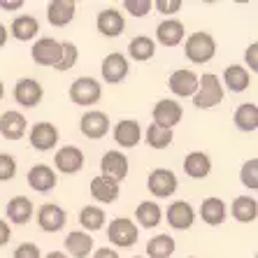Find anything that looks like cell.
Returning <instances> with one entry per match:
<instances>
[{"instance_id": "1", "label": "cell", "mask_w": 258, "mask_h": 258, "mask_svg": "<svg viewBox=\"0 0 258 258\" xmlns=\"http://www.w3.org/2000/svg\"><path fill=\"white\" fill-rule=\"evenodd\" d=\"M221 100H223L221 79L216 75H212V72L198 77V91L193 96V105L198 109H210V107H216Z\"/></svg>"}, {"instance_id": "2", "label": "cell", "mask_w": 258, "mask_h": 258, "mask_svg": "<svg viewBox=\"0 0 258 258\" xmlns=\"http://www.w3.org/2000/svg\"><path fill=\"white\" fill-rule=\"evenodd\" d=\"M214 54H216V42L210 33L198 30V33H193L186 40V58L191 60V63L203 66V63L214 58Z\"/></svg>"}, {"instance_id": "3", "label": "cell", "mask_w": 258, "mask_h": 258, "mask_svg": "<svg viewBox=\"0 0 258 258\" xmlns=\"http://www.w3.org/2000/svg\"><path fill=\"white\" fill-rule=\"evenodd\" d=\"M100 96H102V86L93 77H77L70 86V100L75 105H82V107L96 105L100 100Z\"/></svg>"}, {"instance_id": "4", "label": "cell", "mask_w": 258, "mask_h": 258, "mask_svg": "<svg viewBox=\"0 0 258 258\" xmlns=\"http://www.w3.org/2000/svg\"><path fill=\"white\" fill-rule=\"evenodd\" d=\"M107 237L114 246H119V249H128V246H133L135 242H138L140 233H138V226H135L131 219L119 216V219H114V221L107 226Z\"/></svg>"}, {"instance_id": "5", "label": "cell", "mask_w": 258, "mask_h": 258, "mask_svg": "<svg viewBox=\"0 0 258 258\" xmlns=\"http://www.w3.org/2000/svg\"><path fill=\"white\" fill-rule=\"evenodd\" d=\"M30 56L35 60L37 66H58L60 56H63V44L54 37H42V40H37L30 49Z\"/></svg>"}, {"instance_id": "6", "label": "cell", "mask_w": 258, "mask_h": 258, "mask_svg": "<svg viewBox=\"0 0 258 258\" xmlns=\"http://www.w3.org/2000/svg\"><path fill=\"white\" fill-rule=\"evenodd\" d=\"M179 186V181H177V174L172 170H165V168H158L149 174V179H147V188H149L151 196H156V198H170L174 191Z\"/></svg>"}, {"instance_id": "7", "label": "cell", "mask_w": 258, "mask_h": 258, "mask_svg": "<svg viewBox=\"0 0 258 258\" xmlns=\"http://www.w3.org/2000/svg\"><path fill=\"white\" fill-rule=\"evenodd\" d=\"M181 116H184V109L172 98H163V100L156 102V107H154V123L161 128H170L172 131L181 121Z\"/></svg>"}, {"instance_id": "8", "label": "cell", "mask_w": 258, "mask_h": 258, "mask_svg": "<svg viewBox=\"0 0 258 258\" xmlns=\"http://www.w3.org/2000/svg\"><path fill=\"white\" fill-rule=\"evenodd\" d=\"M42 96H44V91L37 79L24 77V79H19L17 86H14V100L21 107H37L42 102Z\"/></svg>"}, {"instance_id": "9", "label": "cell", "mask_w": 258, "mask_h": 258, "mask_svg": "<svg viewBox=\"0 0 258 258\" xmlns=\"http://www.w3.org/2000/svg\"><path fill=\"white\" fill-rule=\"evenodd\" d=\"M66 221H68L66 210L54 203H47L37 210V223H40V228L44 233H58V230H63Z\"/></svg>"}, {"instance_id": "10", "label": "cell", "mask_w": 258, "mask_h": 258, "mask_svg": "<svg viewBox=\"0 0 258 258\" xmlns=\"http://www.w3.org/2000/svg\"><path fill=\"white\" fill-rule=\"evenodd\" d=\"M100 170H102V177H109V179H114V181H119L121 184V179H126L128 177L131 165H128V158L123 156L121 151L112 149V151H107V154L102 156Z\"/></svg>"}, {"instance_id": "11", "label": "cell", "mask_w": 258, "mask_h": 258, "mask_svg": "<svg viewBox=\"0 0 258 258\" xmlns=\"http://www.w3.org/2000/svg\"><path fill=\"white\" fill-rule=\"evenodd\" d=\"M170 91L179 98H193L198 91V75L193 70H186V68L174 70L170 75Z\"/></svg>"}, {"instance_id": "12", "label": "cell", "mask_w": 258, "mask_h": 258, "mask_svg": "<svg viewBox=\"0 0 258 258\" xmlns=\"http://www.w3.org/2000/svg\"><path fill=\"white\" fill-rule=\"evenodd\" d=\"M28 140H30V144H33L37 151H49V149H54L56 144H58V131H56L54 123L42 121V123H35V126L30 128Z\"/></svg>"}, {"instance_id": "13", "label": "cell", "mask_w": 258, "mask_h": 258, "mask_svg": "<svg viewBox=\"0 0 258 258\" xmlns=\"http://www.w3.org/2000/svg\"><path fill=\"white\" fill-rule=\"evenodd\" d=\"M54 163H56V168H58V172L75 174V172H79V170L84 168V154H82V149L68 144V147H63V149L56 151Z\"/></svg>"}, {"instance_id": "14", "label": "cell", "mask_w": 258, "mask_h": 258, "mask_svg": "<svg viewBox=\"0 0 258 258\" xmlns=\"http://www.w3.org/2000/svg\"><path fill=\"white\" fill-rule=\"evenodd\" d=\"M165 216H168V223L174 230H188L193 226V221H196V212H193V207L186 200L172 203L168 207V212H165Z\"/></svg>"}, {"instance_id": "15", "label": "cell", "mask_w": 258, "mask_h": 258, "mask_svg": "<svg viewBox=\"0 0 258 258\" xmlns=\"http://www.w3.org/2000/svg\"><path fill=\"white\" fill-rule=\"evenodd\" d=\"M79 128H82V133H84L86 138L100 140L109 131V116L105 112H86L82 116V121H79Z\"/></svg>"}, {"instance_id": "16", "label": "cell", "mask_w": 258, "mask_h": 258, "mask_svg": "<svg viewBox=\"0 0 258 258\" xmlns=\"http://www.w3.org/2000/svg\"><path fill=\"white\" fill-rule=\"evenodd\" d=\"M102 79L109 84H119L128 77V58L123 54H109L102 60Z\"/></svg>"}, {"instance_id": "17", "label": "cell", "mask_w": 258, "mask_h": 258, "mask_svg": "<svg viewBox=\"0 0 258 258\" xmlns=\"http://www.w3.org/2000/svg\"><path fill=\"white\" fill-rule=\"evenodd\" d=\"M75 10H77V5L72 0H51L47 7L49 24L56 26V28H63L75 19Z\"/></svg>"}, {"instance_id": "18", "label": "cell", "mask_w": 258, "mask_h": 258, "mask_svg": "<svg viewBox=\"0 0 258 258\" xmlns=\"http://www.w3.org/2000/svg\"><path fill=\"white\" fill-rule=\"evenodd\" d=\"M56 172L49 165H35L28 172V186L37 193H49L56 188Z\"/></svg>"}, {"instance_id": "19", "label": "cell", "mask_w": 258, "mask_h": 258, "mask_svg": "<svg viewBox=\"0 0 258 258\" xmlns=\"http://www.w3.org/2000/svg\"><path fill=\"white\" fill-rule=\"evenodd\" d=\"M186 30H184V24L177 21V19H165L161 21L156 28V37L163 47H177V44L184 40Z\"/></svg>"}, {"instance_id": "20", "label": "cell", "mask_w": 258, "mask_h": 258, "mask_svg": "<svg viewBox=\"0 0 258 258\" xmlns=\"http://www.w3.org/2000/svg\"><path fill=\"white\" fill-rule=\"evenodd\" d=\"M98 30L105 37H119L126 30V19L116 10H102L98 14Z\"/></svg>"}, {"instance_id": "21", "label": "cell", "mask_w": 258, "mask_h": 258, "mask_svg": "<svg viewBox=\"0 0 258 258\" xmlns=\"http://www.w3.org/2000/svg\"><path fill=\"white\" fill-rule=\"evenodd\" d=\"M5 214L12 223L24 226V223H28L30 219H33V203H30V198H26V196H14V198L7 203Z\"/></svg>"}, {"instance_id": "22", "label": "cell", "mask_w": 258, "mask_h": 258, "mask_svg": "<svg viewBox=\"0 0 258 258\" xmlns=\"http://www.w3.org/2000/svg\"><path fill=\"white\" fill-rule=\"evenodd\" d=\"M66 251L72 258H86L93 251V237L84 230H75L66 237Z\"/></svg>"}, {"instance_id": "23", "label": "cell", "mask_w": 258, "mask_h": 258, "mask_svg": "<svg viewBox=\"0 0 258 258\" xmlns=\"http://www.w3.org/2000/svg\"><path fill=\"white\" fill-rule=\"evenodd\" d=\"M119 191H121L119 181L102 177V174H98L96 179L91 181V196L96 200H100V203H114L119 198Z\"/></svg>"}, {"instance_id": "24", "label": "cell", "mask_w": 258, "mask_h": 258, "mask_svg": "<svg viewBox=\"0 0 258 258\" xmlns=\"http://www.w3.org/2000/svg\"><path fill=\"white\" fill-rule=\"evenodd\" d=\"M26 133V119L19 112H5L0 116V135L5 140H21Z\"/></svg>"}, {"instance_id": "25", "label": "cell", "mask_w": 258, "mask_h": 258, "mask_svg": "<svg viewBox=\"0 0 258 258\" xmlns=\"http://www.w3.org/2000/svg\"><path fill=\"white\" fill-rule=\"evenodd\" d=\"M212 170V161L205 151H191L184 161V172L191 177V179H205Z\"/></svg>"}, {"instance_id": "26", "label": "cell", "mask_w": 258, "mask_h": 258, "mask_svg": "<svg viewBox=\"0 0 258 258\" xmlns=\"http://www.w3.org/2000/svg\"><path fill=\"white\" fill-rule=\"evenodd\" d=\"M200 216L207 226H221L226 221V203L221 198H205L200 205Z\"/></svg>"}, {"instance_id": "27", "label": "cell", "mask_w": 258, "mask_h": 258, "mask_svg": "<svg viewBox=\"0 0 258 258\" xmlns=\"http://www.w3.org/2000/svg\"><path fill=\"white\" fill-rule=\"evenodd\" d=\"M37 30H40V24H37V19L33 17V14H21V17H17L12 21V26H10V33L17 37L19 42L33 40V37L37 35Z\"/></svg>"}, {"instance_id": "28", "label": "cell", "mask_w": 258, "mask_h": 258, "mask_svg": "<svg viewBox=\"0 0 258 258\" xmlns=\"http://www.w3.org/2000/svg\"><path fill=\"white\" fill-rule=\"evenodd\" d=\"M140 135H142V131H140V123L133 119H126V121H119L114 128V140L121 144V147H126V149H131V147H135V144L140 142Z\"/></svg>"}, {"instance_id": "29", "label": "cell", "mask_w": 258, "mask_h": 258, "mask_svg": "<svg viewBox=\"0 0 258 258\" xmlns=\"http://www.w3.org/2000/svg\"><path fill=\"white\" fill-rule=\"evenodd\" d=\"M230 212L237 221L242 223H251L256 221L258 216V203L256 198H249V196H240V198H235L233 205H230Z\"/></svg>"}, {"instance_id": "30", "label": "cell", "mask_w": 258, "mask_h": 258, "mask_svg": "<svg viewBox=\"0 0 258 258\" xmlns=\"http://www.w3.org/2000/svg\"><path fill=\"white\" fill-rule=\"evenodd\" d=\"M154 54H156V44L147 35L133 37L131 44H128V56H131L133 60H138V63H144V60L154 58Z\"/></svg>"}, {"instance_id": "31", "label": "cell", "mask_w": 258, "mask_h": 258, "mask_svg": "<svg viewBox=\"0 0 258 258\" xmlns=\"http://www.w3.org/2000/svg\"><path fill=\"white\" fill-rule=\"evenodd\" d=\"M223 82H226V86H228L230 91H235V93H242L244 89H249V84H251V77H249V70L242 66H228L226 70H223Z\"/></svg>"}, {"instance_id": "32", "label": "cell", "mask_w": 258, "mask_h": 258, "mask_svg": "<svg viewBox=\"0 0 258 258\" xmlns=\"http://www.w3.org/2000/svg\"><path fill=\"white\" fill-rule=\"evenodd\" d=\"M135 219H138V223L142 228H156L163 219V212L156 203L144 200V203L138 205V210H135Z\"/></svg>"}, {"instance_id": "33", "label": "cell", "mask_w": 258, "mask_h": 258, "mask_svg": "<svg viewBox=\"0 0 258 258\" xmlns=\"http://www.w3.org/2000/svg\"><path fill=\"white\" fill-rule=\"evenodd\" d=\"M235 126L244 133H253L258 128V107L253 102H244L235 112Z\"/></svg>"}, {"instance_id": "34", "label": "cell", "mask_w": 258, "mask_h": 258, "mask_svg": "<svg viewBox=\"0 0 258 258\" xmlns=\"http://www.w3.org/2000/svg\"><path fill=\"white\" fill-rule=\"evenodd\" d=\"M174 249H177V244L170 235H156L147 242V256L149 258H170Z\"/></svg>"}, {"instance_id": "35", "label": "cell", "mask_w": 258, "mask_h": 258, "mask_svg": "<svg viewBox=\"0 0 258 258\" xmlns=\"http://www.w3.org/2000/svg\"><path fill=\"white\" fill-rule=\"evenodd\" d=\"M105 212L100 210V207H96V205H86V207H82V212H79V223H82V228L86 230H100L102 226H105Z\"/></svg>"}, {"instance_id": "36", "label": "cell", "mask_w": 258, "mask_h": 258, "mask_svg": "<svg viewBox=\"0 0 258 258\" xmlns=\"http://www.w3.org/2000/svg\"><path fill=\"white\" fill-rule=\"evenodd\" d=\"M170 142H172V131L151 123L149 131H147V144L154 149H165V147H170Z\"/></svg>"}, {"instance_id": "37", "label": "cell", "mask_w": 258, "mask_h": 258, "mask_svg": "<svg viewBox=\"0 0 258 258\" xmlns=\"http://www.w3.org/2000/svg\"><path fill=\"white\" fill-rule=\"evenodd\" d=\"M240 179L246 188L256 191L258 188V158H251L242 165V172H240Z\"/></svg>"}, {"instance_id": "38", "label": "cell", "mask_w": 258, "mask_h": 258, "mask_svg": "<svg viewBox=\"0 0 258 258\" xmlns=\"http://www.w3.org/2000/svg\"><path fill=\"white\" fill-rule=\"evenodd\" d=\"M63 44V56H60V60H58V66H56V70H60V72H66V70H70L75 63H77V47L72 42H60Z\"/></svg>"}, {"instance_id": "39", "label": "cell", "mask_w": 258, "mask_h": 258, "mask_svg": "<svg viewBox=\"0 0 258 258\" xmlns=\"http://www.w3.org/2000/svg\"><path fill=\"white\" fill-rule=\"evenodd\" d=\"M17 174V161L10 154H0V181H10Z\"/></svg>"}, {"instance_id": "40", "label": "cell", "mask_w": 258, "mask_h": 258, "mask_svg": "<svg viewBox=\"0 0 258 258\" xmlns=\"http://www.w3.org/2000/svg\"><path fill=\"white\" fill-rule=\"evenodd\" d=\"M123 7H126L133 17H144V14L151 12L154 3H151V0H126V3H123Z\"/></svg>"}, {"instance_id": "41", "label": "cell", "mask_w": 258, "mask_h": 258, "mask_svg": "<svg viewBox=\"0 0 258 258\" xmlns=\"http://www.w3.org/2000/svg\"><path fill=\"white\" fill-rule=\"evenodd\" d=\"M14 258H42V253H40V246L37 244H33V242H24V244L17 246Z\"/></svg>"}, {"instance_id": "42", "label": "cell", "mask_w": 258, "mask_h": 258, "mask_svg": "<svg viewBox=\"0 0 258 258\" xmlns=\"http://www.w3.org/2000/svg\"><path fill=\"white\" fill-rule=\"evenodd\" d=\"M181 0H156V10L161 14H174L179 12Z\"/></svg>"}, {"instance_id": "43", "label": "cell", "mask_w": 258, "mask_h": 258, "mask_svg": "<svg viewBox=\"0 0 258 258\" xmlns=\"http://www.w3.org/2000/svg\"><path fill=\"white\" fill-rule=\"evenodd\" d=\"M246 63L251 70H258V44H251L246 49Z\"/></svg>"}, {"instance_id": "44", "label": "cell", "mask_w": 258, "mask_h": 258, "mask_svg": "<svg viewBox=\"0 0 258 258\" xmlns=\"http://www.w3.org/2000/svg\"><path fill=\"white\" fill-rule=\"evenodd\" d=\"M10 237H12V230H10V226H7L3 219H0V246H5L7 242H10Z\"/></svg>"}, {"instance_id": "45", "label": "cell", "mask_w": 258, "mask_h": 258, "mask_svg": "<svg viewBox=\"0 0 258 258\" xmlns=\"http://www.w3.org/2000/svg\"><path fill=\"white\" fill-rule=\"evenodd\" d=\"M93 258H119V253H116L114 249H107V246H102V249H98V251L93 253Z\"/></svg>"}, {"instance_id": "46", "label": "cell", "mask_w": 258, "mask_h": 258, "mask_svg": "<svg viewBox=\"0 0 258 258\" xmlns=\"http://www.w3.org/2000/svg\"><path fill=\"white\" fill-rule=\"evenodd\" d=\"M0 7H3V10H21L24 3H21V0H0Z\"/></svg>"}, {"instance_id": "47", "label": "cell", "mask_w": 258, "mask_h": 258, "mask_svg": "<svg viewBox=\"0 0 258 258\" xmlns=\"http://www.w3.org/2000/svg\"><path fill=\"white\" fill-rule=\"evenodd\" d=\"M5 42H7V28L0 24V47H5Z\"/></svg>"}, {"instance_id": "48", "label": "cell", "mask_w": 258, "mask_h": 258, "mask_svg": "<svg viewBox=\"0 0 258 258\" xmlns=\"http://www.w3.org/2000/svg\"><path fill=\"white\" fill-rule=\"evenodd\" d=\"M47 258H68V256L60 251H51V253H47Z\"/></svg>"}, {"instance_id": "49", "label": "cell", "mask_w": 258, "mask_h": 258, "mask_svg": "<svg viewBox=\"0 0 258 258\" xmlns=\"http://www.w3.org/2000/svg\"><path fill=\"white\" fill-rule=\"evenodd\" d=\"M3 96H5V89H3V82H0V100H3Z\"/></svg>"}, {"instance_id": "50", "label": "cell", "mask_w": 258, "mask_h": 258, "mask_svg": "<svg viewBox=\"0 0 258 258\" xmlns=\"http://www.w3.org/2000/svg\"><path fill=\"white\" fill-rule=\"evenodd\" d=\"M138 258H140V256H138Z\"/></svg>"}]
</instances>
